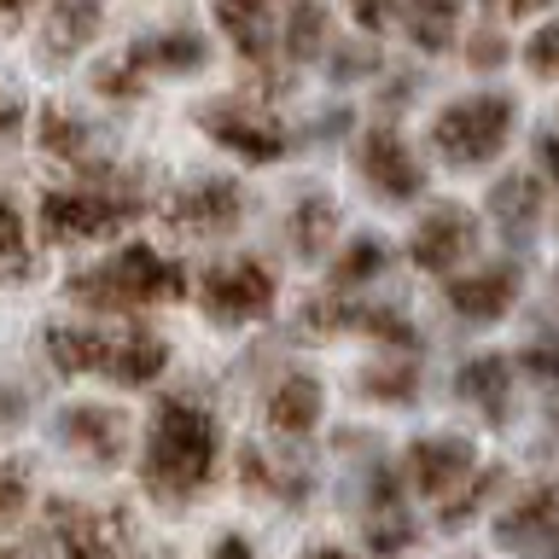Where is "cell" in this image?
Wrapping results in <instances>:
<instances>
[{
  "instance_id": "obj_12",
  "label": "cell",
  "mask_w": 559,
  "mask_h": 559,
  "mask_svg": "<svg viewBox=\"0 0 559 559\" xmlns=\"http://www.w3.org/2000/svg\"><path fill=\"white\" fill-rule=\"evenodd\" d=\"M478 251V216L466 204H431L408 234V257L419 274H461Z\"/></svg>"
},
{
  "instance_id": "obj_14",
  "label": "cell",
  "mask_w": 559,
  "mask_h": 559,
  "mask_svg": "<svg viewBox=\"0 0 559 559\" xmlns=\"http://www.w3.org/2000/svg\"><path fill=\"white\" fill-rule=\"evenodd\" d=\"M280 12L286 0H210V24L251 70L280 59Z\"/></svg>"
},
{
  "instance_id": "obj_27",
  "label": "cell",
  "mask_w": 559,
  "mask_h": 559,
  "mask_svg": "<svg viewBox=\"0 0 559 559\" xmlns=\"http://www.w3.org/2000/svg\"><path fill=\"white\" fill-rule=\"evenodd\" d=\"M454 391H461L466 402H478L484 414H501L507 391H513V361L507 356H472L461 373H454Z\"/></svg>"
},
{
  "instance_id": "obj_4",
  "label": "cell",
  "mask_w": 559,
  "mask_h": 559,
  "mask_svg": "<svg viewBox=\"0 0 559 559\" xmlns=\"http://www.w3.org/2000/svg\"><path fill=\"white\" fill-rule=\"evenodd\" d=\"M192 304H199V314L222 332L257 326V321H269L274 304H280V274H274V262H262L251 251L216 257L192 274Z\"/></svg>"
},
{
  "instance_id": "obj_45",
  "label": "cell",
  "mask_w": 559,
  "mask_h": 559,
  "mask_svg": "<svg viewBox=\"0 0 559 559\" xmlns=\"http://www.w3.org/2000/svg\"><path fill=\"white\" fill-rule=\"evenodd\" d=\"M554 286H559V269H554Z\"/></svg>"
},
{
  "instance_id": "obj_21",
  "label": "cell",
  "mask_w": 559,
  "mask_h": 559,
  "mask_svg": "<svg viewBox=\"0 0 559 559\" xmlns=\"http://www.w3.org/2000/svg\"><path fill=\"white\" fill-rule=\"evenodd\" d=\"M105 338H111V326L52 321V326H41V361L59 379H87V373H99V367H105Z\"/></svg>"
},
{
  "instance_id": "obj_2",
  "label": "cell",
  "mask_w": 559,
  "mask_h": 559,
  "mask_svg": "<svg viewBox=\"0 0 559 559\" xmlns=\"http://www.w3.org/2000/svg\"><path fill=\"white\" fill-rule=\"evenodd\" d=\"M216 466H222L216 414L187 391L157 396L146 437H140V489L157 507H187L216 484Z\"/></svg>"
},
{
  "instance_id": "obj_39",
  "label": "cell",
  "mask_w": 559,
  "mask_h": 559,
  "mask_svg": "<svg viewBox=\"0 0 559 559\" xmlns=\"http://www.w3.org/2000/svg\"><path fill=\"white\" fill-rule=\"evenodd\" d=\"M210 559H251V542H245V536H216Z\"/></svg>"
},
{
  "instance_id": "obj_16",
  "label": "cell",
  "mask_w": 559,
  "mask_h": 559,
  "mask_svg": "<svg viewBox=\"0 0 559 559\" xmlns=\"http://www.w3.org/2000/svg\"><path fill=\"white\" fill-rule=\"evenodd\" d=\"M169 373V338L152 326H111V338H105V367L99 379L122 384V391H146Z\"/></svg>"
},
{
  "instance_id": "obj_8",
  "label": "cell",
  "mask_w": 559,
  "mask_h": 559,
  "mask_svg": "<svg viewBox=\"0 0 559 559\" xmlns=\"http://www.w3.org/2000/svg\"><path fill=\"white\" fill-rule=\"evenodd\" d=\"M29 140H35V152H41L52 169H64V175H94L99 164L117 157L111 134H105L87 111L64 105V99H47L41 111L29 117Z\"/></svg>"
},
{
  "instance_id": "obj_26",
  "label": "cell",
  "mask_w": 559,
  "mask_h": 559,
  "mask_svg": "<svg viewBox=\"0 0 559 559\" xmlns=\"http://www.w3.org/2000/svg\"><path fill=\"white\" fill-rule=\"evenodd\" d=\"M402 29L419 52H449L461 35V12L454 0H402Z\"/></svg>"
},
{
  "instance_id": "obj_18",
  "label": "cell",
  "mask_w": 559,
  "mask_h": 559,
  "mask_svg": "<svg viewBox=\"0 0 559 559\" xmlns=\"http://www.w3.org/2000/svg\"><path fill=\"white\" fill-rule=\"evenodd\" d=\"M321 408H326V391L314 373H280L262 396V419H269L274 437H309L321 426Z\"/></svg>"
},
{
  "instance_id": "obj_34",
  "label": "cell",
  "mask_w": 559,
  "mask_h": 559,
  "mask_svg": "<svg viewBox=\"0 0 559 559\" xmlns=\"http://www.w3.org/2000/svg\"><path fill=\"white\" fill-rule=\"evenodd\" d=\"M344 12L356 17V29H367V35H379L391 17L402 12V0H344Z\"/></svg>"
},
{
  "instance_id": "obj_43",
  "label": "cell",
  "mask_w": 559,
  "mask_h": 559,
  "mask_svg": "<svg viewBox=\"0 0 559 559\" xmlns=\"http://www.w3.org/2000/svg\"><path fill=\"white\" fill-rule=\"evenodd\" d=\"M304 559H349V554H344V548H309Z\"/></svg>"
},
{
  "instance_id": "obj_30",
  "label": "cell",
  "mask_w": 559,
  "mask_h": 559,
  "mask_svg": "<svg viewBox=\"0 0 559 559\" xmlns=\"http://www.w3.org/2000/svg\"><path fill=\"white\" fill-rule=\"evenodd\" d=\"M29 496H35L29 461H0V531H12L29 513Z\"/></svg>"
},
{
  "instance_id": "obj_28",
  "label": "cell",
  "mask_w": 559,
  "mask_h": 559,
  "mask_svg": "<svg viewBox=\"0 0 559 559\" xmlns=\"http://www.w3.org/2000/svg\"><path fill=\"white\" fill-rule=\"evenodd\" d=\"M554 519H559V489L536 484L531 496H519V501L501 513L496 536H501V542H531V536H542V531H548Z\"/></svg>"
},
{
  "instance_id": "obj_1",
  "label": "cell",
  "mask_w": 559,
  "mask_h": 559,
  "mask_svg": "<svg viewBox=\"0 0 559 559\" xmlns=\"http://www.w3.org/2000/svg\"><path fill=\"white\" fill-rule=\"evenodd\" d=\"M157 192H164V181H157L152 164L111 157L94 175H70L59 187H41L29 222L47 251H87V245L122 239L140 216H152Z\"/></svg>"
},
{
  "instance_id": "obj_10",
  "label": "cell",
  "mask_w": 559,
  "mask_h": 559,
  "mask_svg": "<svg viewBox=\"0 0 559 559\" xmlns=\"http://www.w3.org/2000/svg\"><path fill=\"white\" fill-rule=\"evenodd\" d=\"M122 59H129L146 82H187V76H204L210 70L216 41H210V29L175 17V24H157L146 35H134V41L122 47Z\"/></svg>"
},
{
  "instance_id": "obj_9",
  "label": "cell",
  "mask_w": 559,
  "mask_h": 559,
  "mask_svg": "<svg viewBox=\"0 0 559 559\" xmlns=\"http://www.w3.org/2000/svg\"><path fill=\"white\" fill-rule=\"evenodd\" d=\"M47 542L59 559H129L134 531L122 507H87V501H47Z\"/></svg>"
},
{
  "instance_id": "obj_38",
  "label": "cell",
  "mask_w": 559,
  "mask_h": 559,
  "mask_svg": "<svg viewBox=\"0 0 559 559\" xmlns=\"http://www.w3.org/2000/svg\"><path fill=\"white\" fill-rule=\"evenodd\" d=\"M466 52H472V64H501V41H496V35H472V41H466Z\"/></svg>"
},
{
  "instance_id": "obj_20",
  "label": "cell",
  "mask_w": 559,
  "mask_h": 559,
  "mask_svg": "<svg viewBox=\"0 0 559 559\" xmlns=\"http://www.w3.org/2000/svg\"><path fill=\"white\" fill-rule=\"evenodd\" d=\"M280 234H286L297 262H326V251L338 245V204L332 192H297L280 216Z\"/></svg>"
},
{
  "instance_id": "obj_7",
  "label": "cell",
  "mask_w": 559,
  "mask_h": 559,
  "mask_svg": "<svg viewBox=\"0 0 559 559\" xmlns=\"http://www.w3.org/2000/svg\"><path fill=\"white\" fill-rule=\"evenodd\" d=\"M513 122L519 105L507 94H466L431 117V152H443V164L454 169H478L501 157V146L513 140Z\"/></svg>"
},
{
  "instance_id": "obj_22",
  "label": "cell",
  "mask_w": 559,
  "mask_h": 559,
  "mask_svg": "<svg viewBox=\"0 0 559 559\" xmlns=\"http://www.w3.org/2000/svg\"><path fill=\"white\" fill-rule=\"evenodd\" d=\"M41 274V239L17 192H0V286H29Z\"/></svg>"
},
{
  "instance_id": "obj_25",
  "label": "cell",
  "mask_w": 559,
  "mask_h": 559,
  "mask_svg": "<svg viewBox=\"0 0 559 559\" xmlns=\"http://www.w3.org/2000/svg\"><path fill=\"white\" fill-rule=\"evenodd\" d=\"M391 269V245H384L379 234H356V239H344V245H332V292H361V286H373V280Z\"/></svg>"
},
{
  "instance_id": "obj_42",
  "label": "cell",
  "mask_w": 559,
  "mask_h": 559,
  "mask_svg": "<svg viewBox=\"0 0 559 559\" xmlns=\"http://www.w3.org/2000/svg\"><path fill=\"white\" fill-rule=\"evenodd\" d=\"M35 7H41V0H0V17H24Z\"/></svg>"
},
{
  "instance_id": "obj_35",
  "label": "cell",
  "mask_w": 559,
  "mask_h": 559,
  "mask_svg": "<svg viewBox=\"0 0 559 559\" xmlns=\"http://www.w3.org/2000/svg\"><path fill=\"white\" fill-rule=\"evenodd\" d=\"M408 536H414V531H408L402 519H391V507H384V519H379V524H367V548H373V554H396Z\"/></svg>"
},
{
  "instance_id": "obj_5",
  "label": "cell",
  "mask_w": 559,
  "mask_h": 559,
  "mask_svg": "<svg viewBox=\"0 0 559 559\" xmlns=\"http://www.w3.org/2000/svg\"><path fill=\"white\" fill-rule=\"evenodd\" d=\"M192 129L245 169H269V164H286L292 157V129L262 99H245V94L199 99L192 105Z\"/></svg>"
},
{
  "instance_id": "obj_11",
  "label": "cell",
  "mask_w": 559,
  "mask_h": 559,
  "mask_svg": "<svg viewBox=\"0 0 559 559\" xmlns=\"http://www.w3.org/2000/svg\"><path fill=\"white\" fill-rule=\"evenodd\" d=\"M52 437H59L82 466L111 472V466L129 461L134 426L122 408H111V402H70V408H59V419H52Z\"/></svg>"
},
{
  "instance_id": "obj_3",
  "label": "cell",
  "mask_w": 559,
  "mask_h": 559,
  "mask_svg": "<svg viewBox=\"0 0 559 559\" xmlns=\"http://www.w3.org/2000/svg\"><path fill=\"white\" fill-rule=\"evenodd\" d=\"M192 274L181 257H169L152 239H129L122 234L105 257L82 262L64 274V297L87 314H146L164 304H187Z\"/></svg>"
},
{
  "instance_id": "obj_13",
  "label": "cell",
  "mask_w": 559,
  "mask_h": 559,
  "mask_svg": "<svg viewBox=\"0 0 559 559\" xmlns=\"http://www.w3.org/2000/svg\"><path fill=\"white\" fill-rule=\"evenodd\" d=\"M356 175L384 204H414L426 192V164L396 129H367L356 140Z\"/></svg>"
},
{
  "instance_id": "obj_17",
  "label": "cell",
  "mask_w": 559,
  "mask_h": 559,
  "mask_svg": "<svg viewBox=\"0 0 559 559\" xmlns=\"http://www.w3.org/2000/svg\"><path fill=\"white\" fill-rule=\"evenodd\" d=\"M513 304H519V269L513 262H484V269H472V274H449V309L472 326L501 321Z\"/></svg>"
},
{
  "instance_id": "obj_24",
  "label": "cell",
  "mask_w": 559,
  "mask_h": 559,
  "mask_svg": "<svg viewBox=\"0 0 559 559\" xmlns=\"http://www.w3.org/2000/svg\"><path fill=\"white\" fill-rule=\"evenodd\" d=\"M332 47V17L321 0H292L286 12H280V52H286V64H314L326 59Z\"/></svg>"
},
{
  "instance_id": "obj_15",
  "label": "cell",
  "mask_w": 559,
  "mask_h": 559,
  "mask_svg": "<svg viewBox=\"0 0 559 559\" xmlns=\"http://www.w3.org/2000/svg\"><path fill=\"white\" fill-rule=\"evenodd\" d=\"M99 35H105V0H47L41 24H35V59L59 70L82 52H94Z\"/></svg>"
},
{
  "instance_id": "obj_6",
  "label": "cell",
  "mask_w": 559,
  "mask_h": 559,
  "mask_svg": "<svg viewBox=\"0 0 559 559\" xmlns=\"http://www.w3.org/2000/svg\"><path fill=\"white\" fill-rule=\"evenodd\" d=\"M157 216L169 222V234L216 245V239H234L245 227V216H251V192H245L234 175L204 169V175H187V181L157 192Z\"/></svg>"
},
{
  "instance_id": "obj_44",
  "label": "cell",
  "mask_w": 559,
  "mask_h": 559,
  "mask_svg": "<svg viewBox=\"0 0 559 559\" xmlns=\"http://www.w3.org/2000/svg\"><path fill=\"white\" fill-rule=\"evenodd\" d=\"M0 559H17V554H7V548H0Z\"/></svg>"
},
{
  "instance_id": "obj_40",
  "label": "cell",
  "mask_w": 559,
  "mask_h": 559,
  "mask_svg": "<svg viewBox=\"0 0 559 559\" xmlns=\"http://www.w3.org/2000/svg\"><path fill=\"white\" fill-rule=\"evenodd\" d=\"M484 7H496L501 17H531V12L548 7V0H484Z\"/></svg>"
},
{
  "instance_id": "obj_33",
  "label": "cell",
  "mask_w": 559,
  "mask_h": 559,
  "mask_svg": "<svg viewBox=\"0 0 559 559\" xmlns=\"http://www.w3.org/2000/svg\"><path fill=\"white\" fill-rule=\"evenodd\" d=\"M361 391L379 396V402H408L414 396V367L408 361H402V367H379V373L361 379Z\"/></svg>"
},
{
  "instance_id": "obj_31",
  "label": "cell",
  "mask_w": 559,
  "mask_h": 559,
  "mask_svg": "<svg viewBox=\"0 0 559 559\" xmlns=\"http://www.w3.org/2000/svg\"><path fill=\"white\" fill-rule=\"evenodd\" d=\"M524 64H531L536 82H559V17L542 24L531 41H524Z\"/></svg>"
},
{
  "instance_id": "obj_29",
  "label": "cell",
  "mask_w": 559,
  "mask_h": 559,
  "mask_svg": "<svg viewBox=\"0 0 559 559\" xmlns=\"http://www.w3.org/2000/svg\"><path fill=\"white\" fill-rule=\"evenodd\" d=\"M87 87H94V94H99L105 105H140L152 82L140 76V70H134V64L117 52V59H99L94 70H87Z\"/></svg>"
},
{
  "instance_id": "obj_23",
  "label": "cell",
  "mask_w": 559,
  "mask_h": 559,
  "mask_svg": "<svg viewBox=\"0 0 559 559\" xmlns=\"http://www.w3.org/2000/svg\"><path fill=\"white\" fill-rule=\"evenodd\" d=\"M489 216L507 239H531L536 222L548 216V199H542V181L536 175H501L496 187H489Z\"/></svg>"
},
{
  "instance_id": "obj_37",
  "label": "cell",
  "mask_w": 559,
  "mask_h": 559,
  "mask_svg": "<svg viewBox=\"0 0 559 559\" xmlns=\"http://www.w3.org/2000/svg\"><path fill=\"white\" fill-rule=\"evenodd\" d=\"M373 70H379V52H373V59H367V47H344L338 59H332V76H338V82L373 76Z\"/></svg>"
},
{
  "instance_id": "obj_32",
  "label": "cell",
  "mask_w": 559,
  "mask_h": 559,
  "mask_svg": "<svg viewBox=\"0 0 559 559\" xmlns=\"http://www.w3.org/2000/svg\"><path fill=\"white\" fill-rule=\"evenodd\" d=\"M24 129H29V99H24V87H17L12 76H0V146L24 140Z\"/></svg>"
},
{
  "instance_id": "obj_36",
  "label": "cell",
  "mask_w": 559,
  "mask_h": 559,
  "mask_svg": "<svg viewBox=\"0 0 559 559\" xmlns=\"http://www.w3.org/2000/svg\"><path fill=\"white\" fill-rule=\"evenodd\" d=\"M519 367H524V373H536V379H559V338H536L519 356Z\"/></svg>"
},
{
  "instance_id": "obj_19",
  "label": "cell",
  "mask_w": 559,
  "mask_h": 559,
  "mask_svg": "<svg viewBox=\"0 0 559 559\" xmlns=\"http://www.w3.org/2000/svg\"><path fill=\"white\" fill-rule=\"evenodd\" d=\"M472 443L466 437H419L408 449V484L419 496H449V489H461L472 478Z\"/></svg>"
},
{
  "instance_id": "obj_41",
  "label": "cell",
  "mask_w": 559,
  "mask_h": 559,
  "mask_svg": "<svg viewBox=\"0 0 559 559\" xmlns=\"http://www.w3.org/2000/svg\"><path fill=\"white\" fill-rule=\"evenodd\" d=\"M542 169L559 175V134H542Z\"/></svg>"
}]
</instances>
